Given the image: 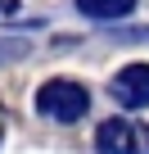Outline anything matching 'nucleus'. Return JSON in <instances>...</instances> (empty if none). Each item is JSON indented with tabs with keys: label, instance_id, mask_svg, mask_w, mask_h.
I'll return each instance as SVG.
<instances>
[{
	"label": "nucleus",
	"instance_id": "obj_3",
	"mask_svg": "<svg viewBox=\"0 0 149 154\" xmlns=\"http://www.w3.org/2000/svg\"><path fill=\"white\" fill-rule=\"evenodd\" d=\"M95 145H100V154H136V127L127 118H109L95 131Z\"/></svg>",
	"mask_w": 149,
	"mask_h": 154
},
{
	"label": "nucleus",
	"instance_id": "obj_4",
	"mask_svg": "<svg viewBox=\"0 0 149 154\" xmlns=\"http://www.w3.org/2000/svg\"><path fill=\"white\" fill-rule=\"evenodd\" d=\"M136 9V0H77V14L86 18H122Z\"/></svg>",
	"mask_w": 149,
	"mask_h": 154
},
{
	"label": "nucleus",
	"instance_id": "obj_1",
	"mask_svg": "<svg viewBox=\"0 0 149 154\" xmlns=\"http://www.w3.org/2000/svg\"><path fill=\"white\" fill-rule=\"evenodd\" d=\"M86 109H91V91L72 77H50L36 91V113L50 122H77V118H86Z\"/></svg>",
	"mask_w": 149,
	"mask_h": 154
},
{
	"label": "nucleus",
	"instance_id": "obj_2",
	"mask_svg": "<svg viewBox=\"0 0 149 154\" xmlns=\"http://www.w3.org/2000/svg\"><path fill=\"white\" fill-rule=\"evenodd\" d=\"M109 91L122 109H145L149 104V63H127L122 72H113Z\"/></svg>",
	"mask_w": 149,
	"mask_h": 154
},
{
	"label": "nucleus",
	"instance_id": "obj_5",
	"mask_svg": "<svg viewBox=\"0 0 149 154\" xmlns=\"http://www.w3.org/2000/svg\"><path fill=\"white\" fill-rule=\"evenodd\" d=\"M0 9H5V0H0Z\"/></svg>",
	"mask_w": 149,
	"mask_h": 154
}]
</instances>
